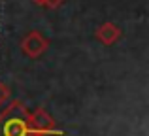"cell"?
<instances>
[{
	"label": "cell",
	"instance_id": "cell-1",
	"mask_svg": "<svg viewBox=\"0 0 149 136\" xmlns=\"http://www.w3.org/2000/svg\"><path fill=\"white\" fill-rule=\"evenodd\" d=\"M0 136H32L29 129V108L21 100H11L0 112Z\"/></svg>",
	"mask_w": 149,
	"mask_h": 136
},
{
	"label": "cell",
	"instance_id": "cell-2",
	"mask_svg": "<svg viewBox=\"0 0 149 136\" xmlns=\"http://www.w3.org/2000/svg\"><path fill=\"white\" fill-rule=\"evenodd\" d=\"M29 129L32 136H64L62 130L55 127V119L44 108L29 112Z\"/></svg>",
	"mask_w": 149,
	"mask_h": 136
},
{
	"label": "cell",
	"instance_id": "cell-3",
	"mask_svg": "<svg viewBox=\"0 0 149 136\" xmlns=\"http://www.w3.org/2000/svg\"><path fill=\"white\" fill-rule=\"evenodd\" d=\"M49 47V40L44 38L38 30L29 32L25 38L21 40V51L25 53L29 59H40Z\"/></svg>",
	"mask_w": 149,
	"mask_h": 136
},
{
	"label": "cell",
	"instance_id": "cell-4",
	"mask_svg": "<svg viewBox=\"0 0 149 136\" xmlns=\"http://www.w3.org/2000/svg\"><path fill=\"white\" fill-rule=\"evenodd\" d=\"M95 36L102 45H113L121 38V29L115 25V23L108 21V23H102L98 29H96Z\"/></svg>",
	"mask_w": 149,
	"mask_h": 136
},
{
	"label": "cell",
	"instance_id": "cell-5",
	"mask_svg": "<svg viewBox=\"0 0 149 136\" xmlns=\"http://www.w3.org/2000/svg\"><path fill=\"white\" fill-rule=\"evenodd\" d=\"M8 98H10V89H8L6 85L0 81V108L4 106V102H6Z\"/></svg>",
	"mask_w": 149,
	"mask_h": 136
},
{
	"label": "cell",
	"instance_id": "cell-6",
	"mask_svg": "<svg viewBox=\"0 0 149 136\" xmlns=\"http://www.w3.org/2000/svg\"><path fill=\"white\" fill-rule=\"evenodd\" d=\"M64 2H66V0H44V6L49 8V10H55V8L62 6Z\"/></svg>",
	"mask_w": 149,
	"mask_h": 136
},
{
	"label": "cell",
	"instance_id": "cell-7",
	"mask_svg": "<svg viewBox=\"0 0 149 136\" xmlns=\"http://www.w3.org/2000/svg\"><path fill=\"white\" fill-rule=\"evenodd\" d=\"M30 2H34L36 6H44V0H30Z\"/></svg>",
	"mask_w": 149,
	"mask_h": 136
}]
</instances>
